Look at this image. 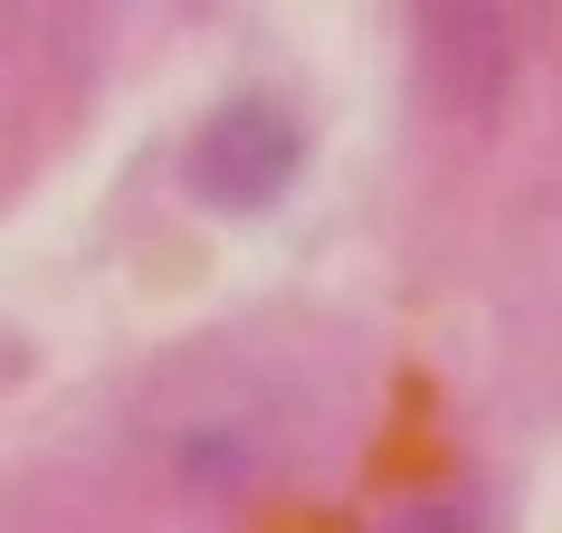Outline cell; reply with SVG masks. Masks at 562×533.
Instances as JSON below:
<instances>
[{"label": "cell", "mask_w": 562, "mask_h": 533, "mask_svg": "<svg viewBox=\"0 0 562 533\" xmlns=\"http://www.w3.org/2000/svg\"><path fill=\"white\" fill-rule=\"evenodd\" d=\"M305 162V115L296 95L277 87H238L220 95L201 124H191V144H181V191L210 209H229V219H258Z\"/></svg>", "instance_id": "cell-1"}]
</instances>
